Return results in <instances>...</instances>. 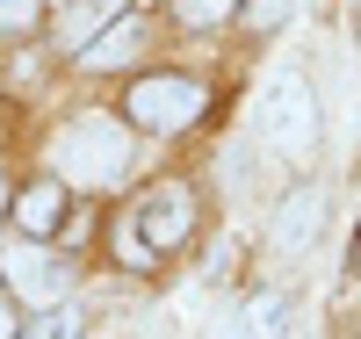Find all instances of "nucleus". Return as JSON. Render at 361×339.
I'll return each instance as SVG.
<instances>
[{
	"mask_svg": "<svg viewBox=\"0 0 361 339\" xmlns=\"http://www.w3.org/2000/svg\"><path fill=\"white\" fill-rule=\"evenodd\" d=\"M116 15H123V0H66V22H58V44H66V51H87V44H94L102 29L116 22Z\"/></svg>",
	"mask_w": 361,
	"mask_h": 339,
	"instance_id": "7",
	"label": "nucleus"
},
{
	"mask_svg": "<svg viewBox=\"0 0 361 339\" xmlns=\"http://www.w3.org/2000/svg\"><path fill=\"white\" fill-rule=\"evenodd\" d=\"M246 318H253V332H260V339H282V325H289V296L260 289V296L246 303Z\"/></svg>",
	"mask_w": 361,
	"mask_h": 339,
	"instance_id": "11",
	"label": "nucleus"
},
{
	"mask_svg": "<svg viewBox=\"0 0 361 339\" xmlns=\"http://www.w3.org/2000/svg\"><path fill=\"white\" fill-rule=\"evenodd\" d=\"M0 209H8V173H0Z\"/></svg>",
	"mask_w": 361,
	"mask_h": 339,
	"instance_id": "17",
	"label": "nucleus"
},
{
	"mask_svg": "<svg viewBox=\"0 0 361 339\" xmlns=\"http://www.w3.org/2000/svg\"><path fill=\"white\" fill-rule=\"evenodd\" d=\"M173 15L188 22V29H217V22L238 15V0H173Z\"/></svg>",
	"mask_w": 361,
	"mask_h": 339,
	"instance_id": "13",
	"label": "nucleus"
},
{
	"mask_svg": "<svg viewBox=\"0 0 361 339\" xmlns=\"http://www.w3.org/2000/svg\"><path fill=\"white\" fill-rule=\"evenodd\" d=\"M260 137L275 159H311L318 152V94L304 73H275L260 94Z\"/></svg>",
	"mask_w": 361,
	"mask_h": 339,
	"instance_id": "2",
	"label": "nucleus"
},
{
	"mask_svg": "<svg viewBox=\"0 0 361 339\" xmlns=\"http://www.w3.org/2000/svg\"><path fill=\"white\" fill-rule=\"evenodd\" d=\"M22 339H80V311H66V303H51V311H37L22 325Z\"/></svg>",
	"mask_w": 361,
	"mask_h": 339,
	"instance_id": "12",
	"label": "nucleus"
},
{
	"mask_svg": "<svg viewBox=\"0 0 361 339\" xmlns=\"http://www.w3.org/2000/svg\"><path fill=\"white\" fill-rule=\"evenodd\" d=\"M137 224H145V238H152V253H166V245H188V231H195V195H188V180H166V188H152V202L137 209Z\"/></svg>",
	"mask_w": 361,
	"mask_h": 339,
	"instance_id": "5",
	"label": "nucleus"
},
{
	"mask_svg": "<svg viewBox=\"0 0 361 339\" xmlns=\"http://www.w3.org/2000/svg\"><path fill=\"white\" fill-rule=\"evenodd\" d=\"M0 339H15V332H8V311H0Z\"/></svg>",
	"mask_w": 361,
	"mask_h": 339,
	"instance_id": "18",
	"label": "nucleus"
},
{
	"mask_svg": "<svg viewBox=\"0 0 361 339\" xmlns=\"http://www.w3.org/2000/svg\"><path fill=\"white\" fill-rule=\"evenodd\" d=\"M51 166H58V180H73V188H116V180L130 173V116H102V109L73 116L66 130L51 137Z\"/></svg>",
	"mask_w": 361,
	"mask_h": 339,
	"instance_id": "1",
	"label": "nucleus"
},
{
	"mask_svg": "<svg viewBox=\"0 0 361 339\" xmlns=\"http://www.w3.org/2000/svg\"><path fill=\"white\" fill-rule=\"evenodd\" d=\"M282 15H289V0H238V22H246L253 37H267V29H282Z\"/></svg>",
	"mask_w": 361,
	"mask_h": 339,
	"instance_id": "14",
	"label": "nucleus"
},
{
	"mask_svg": "<svg viewBox=\"0 0 361 339\" xmlns=\"http://www.w3.org/2000/svg\"><path fill=\"white\" fill-rule=\"evenodd\" d=\"M0 282L15 289V303H37V311H51V303L73 289V267L58 260L44 238H29V231H22L15 245H0Z\"/></svg>",
	"mask_w": 361,
	"mask_h": 339,
	"instance_id": "4",
	"label": "nucleus"
},
{
	"mask_svg": "<svg viewBox=\"0 0 361 339\" xmlns=\"http://www.w3.org/2000/svg\"><path fill=\"white\" fill-rule=\"evenodd\" d=\"M109 245H116V260H123V267H137V274H145V267L159 260V253H152V238H145V224H137V217H123V224H116V231H109Z\"/></svg>",
	"mask_w": 361,
	"mask_h": 339,
	"instance_id": "10",
	"label": "nucleus"
},
{
	"mask_svg": "<svg viewBox=\"0 0 361 339\" xmlns=\"http://www.w3.org/2000/svg\"><path fill=\"white\" fill-rule=\"evenodd\" d=\"M202 109H209V87L188 80V73H145V80L130 87V101H123V116L137 123V130H152V137L188 130Z\"/></svg>",
	"mask_w": 361,
	"mask_h": 339,
	"instance_id": "3",
	"label": "nucleus"
},
{
	"mask_svg": "<svg viewBox=\"0 0 361 339\" xmlns=\"http://www.w3.org/2000/svg\"><path fill=\"white\" fill-rule=\"evenodd\" d=\"M37 8H44V0H0V29H29Z\"/></svg>",
	"mask_w": 361,
	"mask_h": 339,
	"instance_id": "16",
	"label": "nucleus"
},
{
	"mask_svg": "<svg viewBox=\"0 0 361 339\" xmlns=\"http://www.w3.org/2000/svg\"><path fill=\"white\" fill-rule=\"evenodd\" d=\"M354 267H361V231H354Z\"/></svg>",
	"mask_w": 361,
	"mask_h": 339,
	"instance_id": "19",
	"label": "nucleus"
},
{
	"mask_svg": "<svg viewBox=\"0 0 361 339\" xmlns=\"http://www.w3.org/2000/svg\"><path fill=\"white\" fill-rule=\"evenodd\" d=\"M318 224H325V188L304 180V188L275 209V245H282V253H304V245L318 238Z\"/></svg>",
	"mask_w": 361,
	"mask_h": 339,
	"instance_id": "6",
	"label": "nucleus"
},
{
	"mask_svg": "<svg viewBox=\"0 0 361 339\" xmlns=\"http://www.w3.org/2000/svg\"><path fill=\"white\" fill-rule=\"evenodd\" d=\"M209 339H260L253 318H246V303H224V311L209 318Z\"/></svg>",
	"mask_w": 361,
	"mask_h": 339,
	"instance_id": "15",
	"label": "nucleus"
},
{
	"mask_svg": "<svg viewBox=\"0 0 361 339\" xmlns=\"http://www.w3.org/2000/svg\"><path fill=\"white\" fill-rule=\"evenodd\" d=\"M58 217H66V180H37V188L15 202V224H22L29 238H51Z\"/></svg>",
	"mask_w": 361,
	"mask_h": 339,
	"instance_id": "8",
	"label": "nucleus"
},
{
	"mask_svg": "<svg viewBox=\"0 0 361 339\" xmlns=\"http://www.w3.org/2000/svg\"><path fill=\"white\" fill-rule=\"evenodd\" d=\"M137 44H145V29H137V15H116V22H109V29H102V37L87 44L80 58H87V66H123V58H130Z\"/></svg>",
	"mask_w": 361,
	"mask_h": 339,
	"instance_id": "9",
	"label": "nucleus"
}]
</instances>
